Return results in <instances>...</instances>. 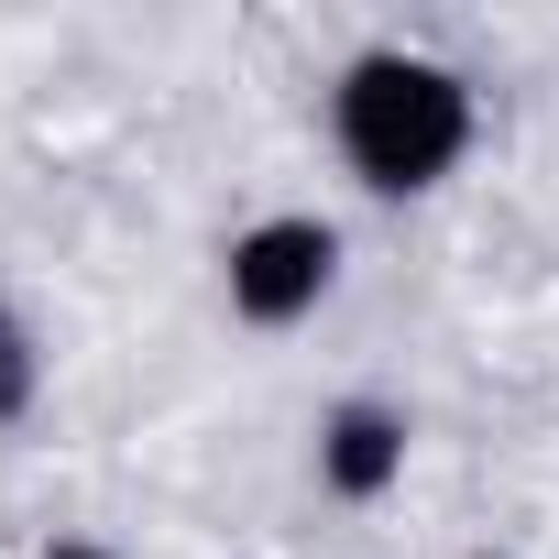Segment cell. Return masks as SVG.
<instances>
[{"label":"cell","mask_w":559,"mask_h":559,"mask_svg":"<svg viewBox=\"0 0 559 559\" xmlns=\"http://www.w3.org/2000/svg\"><path fill=\"white\" fill-rule=\"evenodd\" d=\"M330 121H341L352 176L384 187V198H406V187H439V176L461 165V143H472V88H461L439 56H362V67L341 78Z\"/></svg>","instance_id":"obj_1"},{"label":"cell","mask_w":559,"mask_h":559,"mask_svg":"<svg viewBox=\"0 0 559 559\" xmlns=\"http://www.w3.org/2000/svg\"><path fill=\"white\" fill-rule=\"evenodd\" d=\"M330 274H341L330 219H252V230L230 241V308H241L252 330H286V319H308V308L330 297Z\"/></svg>","instance_id":"obj_2"},{"label":"cell","mask_w":559,"mask_h":559,"mask_svg":"<svg viewBox=\"0 0 559 559\" xmlns=\"http://www.w3.org/2000/svg\"><path fill=\"white\" fill-rule=\"evenodd\" d=\"M395 472H406V417H395V406H373V395L330 406V428H319V483H330V493H352V504H373Z\"/></svg>","instance_id":"obj_3"},{"label":"cell","mask_w":559,"mask_h":559,"mask_svg":"<svg viewBox=\"0 0 559 559\" xmlns=\"http://www.w3.org/2000/svg\"><path fill=\"white\" fill-rule=\"evenodd\" d=\"M34 406V341H23V319L0 308V417H23Z\"/></svg>","instance_id":"obj_4"},{"label":"cell","mask_w":559,"mask_h":559,"mask_svg":"<svg viewBox=\"0 0 559 559\" xmlns=\"http://www.w3.org/2000/svg\"><path fill=\"white\" fill-rule=\"evenodd\" d=\"M45 559H110V548H45Z\"/></svg>","instance_id":"obj_5"}]
</instances>
